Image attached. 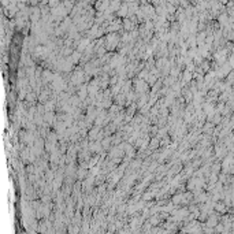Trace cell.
<instances>
[{
    "instance_id": "cell-2",
    "label": "cell",
    "mask_w": 234,
    "mask_h": 234,
    "mask_svg": "<svg viewBox=\"0 0 234 234\" xmlns=\"http://www.w3.org/2000/svg\"><path fill=\"white\" fill-rule=\"evenodd\" d=\"M216 223H218V216L216 215L208 216V221H207V225H208V226H215Z\"/></svg>"
},
{
    "instance_id": "cell-1",
    "label": "cell",
    "mask_w": 234,
    "mask_h": 234,
    "mask_svg": "<svg viewBox=\"0 0 234 234\" xmlns=\"http://www.w3.org/2000/svg\"><path fill=\"white\" fill-rule=\"evenodd\" d=\"M117 15L119 17V18H121V17H122V18H125L126 15H129V4H127V3L122 4V6H121V8L117 11Z\"/></svg>"
},
{
    "instance_id": "cell-4",
    "label": "cell",
    "mask_w": 234,
    "mask_h": 234,
    "mask_svg": "<svg viewBox=\"0 0 234 234\" xmlns=\"http://www.w3.org/2000/svg\"><path fill=\"white\" fill-rule=\"evenodd\" d=\"M215 208H216V211H219V212H225V211H226V204L219 203L215 205Z\"/></svg>"
},
{
    "instance_id": "cell-5",
    "label": "cell",
    "mask_w": 234,
    "mask_h": 234,
    "mask_svg": "<svg viewBox=\"0 0 234 234\" xmlns=\"http://www.w3.org/2000/svg\"><path fill=\"white\" fill-rule=\"evenodd\" d=\"M158 144H159V141H158V138H155V140H152L151 141V149H155V148H158Z\"/></svg>"
},
{
    "instance_id": "cell-3",
    "label": "cell",
    "mask_w": 234,
    "mask_h": 234,
    "mask_svg": "<svg viewBox=\"0 0 234 234\" xmlns=\"http://www.w3.org/2000/svg\"><path fill=\"white\" fill-rule=\"evenodd\" d=\"M62 3H60V0H48V6L51 7V8H55V7H59Z\"/></svg>"
}]
</instances>
